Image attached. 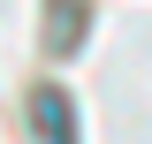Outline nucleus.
<instances>
[{"mask_svg": "<svg viewBox=\"0 0 152 144\" xmlns=\"http://www.w3.org/2000/svg\"><path fill=\"white\" fill-rule=\"evenodd\" d=\"M31 129H38V144H76V114H69V99L53 84L31 99Z\"/></svg>", "mask_w": 152, "mask_h": 144, "instance_id": "1", "label": "nucleus"}]
</instances>
